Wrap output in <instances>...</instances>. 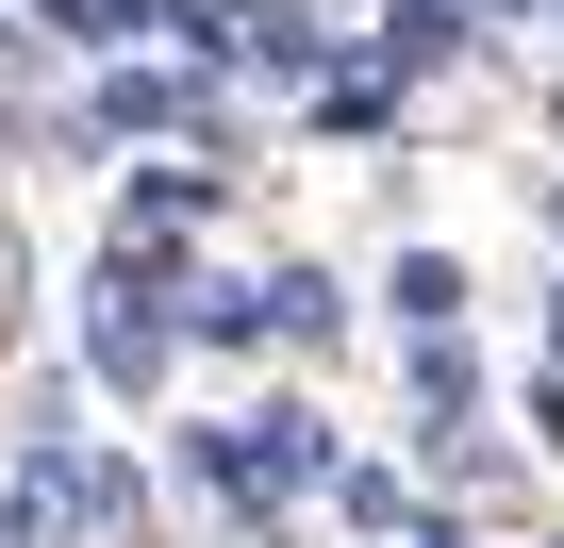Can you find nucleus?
I'll list each match as a JSON object with an SVG mask.
<instances>
[{
	"label": "nucleus",
	"mask_w": 564,
	"mask_h": 548,
	"mask_svg": "<svg viewBox=\"0 0 564 548\" xmlns=\"http://www.w3.org/2000/svg\"><path fill=\"white\" fill-rule=\"evenodd\" d=\"M316 498H333V515H349V531H382V548H399V531H415V482H399V465H333V482H316Z\"/></svg>",
	"instance_id": "obj_10"
},
{
	"label": "nucleus",
	"mask_w": 564,
	"mask_h": 548,
	"mask_svg": "<svg viewBox=\"0 0 564 548\" xmlns=\"http://www.w3.org/2000/svg\"><path fill=\"white\" fill-rule=\"evenodd\" d=\"M199 216H216V166H133L117 183V249H183Z\"/></svg>",
	"instance_id": "obj_5"
},
{
	"label": "nucleus",
	"mask_w": 564,
	"mask_h": 548,
	"mask_svg": "<svg viewBox=\"0 0 564 548\" xmlns=\"http://www.w3.org/2000/svg\"><path fill=\"white\" fill-rule=\"evenodd\" d=\"M399 383H415V416H432V449L465 432V399H481V366H465V333H399Z\"/></svg>",
	"instance_id": "obj_7"
},
{
	"label": "nucleus",
	"mask_w": 564,
	"mask_h": 548,
	"mask_svg": "<svg viewBox=\"0 0 564 548\" xmlns=\"http://www.w3.org/2000/svg\"><path fill=\"white\" fill-rule=\"evenodd\" d=\"M399 548H465V515H415V531H399Z\"/></svg>",
	"instance_id": "obj_12"
},
{
	"label": "nucleus",
	"mask_w": 564,
	"mask_h": 548,
	"mask_svg": "<svg viewBox=\"0 0 564 548\" xmlns=\"http://www.w3.org/2000/svg\"><path fill=\"white\" fill-rule=\"evenodd\" d=\"M183 350H265V283H183Z\"/></svg>",
	"instance_id": "obj_9"
},
{
	"label": "nucleus",
	"mask_w": 564,
	"mask_h": 548,
	"mask_svg": "<svg viewBox=\"0 0 564 548\" xmlns=\"http://www.w3.org/2000/svg\"><path fill=\"white\" fill-rule=\"evenodd\" d=\"M481 51V18H465V0H382V18H366V84L399 100V84H448Z\"/></svg>",
	"instance_id": "obj_3"
},
{
	"label": "nucleus",
	"mask_w": 564,
	"mask_h": 548,
	"mask_svg": "<svg viewBox=\"0 0 564 548\" xmlns=\"http://www.w3.org/2000/svg\"><path fill=\"white\" fill-rule=\"evenodd\" d=\"M333 316H349V300L316 283V266H265V333H282V350H333Z\"/></svg>",
	"instance_id": "obj_11"
},
{
	"label": "nucleus",
	"mask_w": 564,
	"mask_h": 548,
	"mask_svg": "<svg viewBox=\"0 0 564 548\" xmlns=\"http://www.w3.org/2000/svg\"><path fill=\"white\" fill-rule=\"evenodd\" d=\"M531 200H547V233H564V183H531Z\"/></svg>",
	"instance_id": "obj_13"
},
{
	"label": "nucleus",
	"mask_w": 564,
	"mask_h": 548,
	"mask_svg": "<svg viewBox=\"0 0 564 548\" xmlns=\"http://www.w3.org/2000/svg\"><path fill=\"white\" fill-rule=\"evenodd\" d=\"M199 117H216L199 67H133V84H100V133H199Z\"/></svg>",
	"instance_id": "obj_6"
},
{
	"label": "nucleus",
	"mask_w": 564,
	"mask_h": 548,
	"mask_svg": "<svg viewBox=\"0 0 564 548\" xmlns=\"http://www.w3.org/2000/svg\"><path fill=\"white\" fill-rule=\"evenodd\" d=\"M382 300H399V333H465V266H448V249H399Z\"/></svg>",
	"instance_id": "obj_8"
},
{
	"label": "nucleus",
	"mask_w": 564,
	"mask_h": 548,
	"mask_svg": "<svg viewBox=\"0 0 564 548\" xmlns=\"http://www.w3.org/2000/svg\"><path fill=\"white\" fill-rule=\"evenodd\" d=\"M547 350H564V300H547Z\"/></svg>",
	"instance_id": "obj_14"
},
{
	"label": "nucleus",
	"mask_w": 564,
	"mask_h": 548,
	"mask_svg": "<svg viewBox=\"0 0 564 548\" xmlns=\"http://www.w3.org/2000/svg\"><path fill=\"white\" fill-rule=\"evenodd\" d=\"M183 465L249 515V531H282L316 482H333V416L316 399H249V416H216V432H183Z\"/></svg>",
	"instance_id": "obj_1"
},
{
	"label": "nucleus",
	"mask_w": 564,
	"mask_h": 548,
	"mask_svg": "<svg viewBox=\"0 0 564 548\" xmlns=\"http://www.w3.org/2000/svg\"><path fill=\"white\" fill-rule=\"evenodd\" d=\"M84 366L117 399H150L183 366V249H100V283H84Z\"/></svg>",
	"instance_id": "obj_2"
},
{
	"label": "nucleus",
	"mask_w": 564,
	"mask_h": 548,
	"mask_svg": "<svg viewBox=\"0 0 564 548\" xmlns=\"http://www.w3.org/2000/svg\"><path fill=\"white\" fill-rule=\"evenodd\" d=\"M67 531H84V465H67V432H34L0 482V548H67Z\"/></svg>",
	"instance_id": "obj_4"
}]
</instances>
